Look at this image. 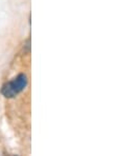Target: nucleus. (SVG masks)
I'll list each match as a JSON object with an SVG mask.
<instances>
[{
	"label": "nucleus",
	"mask_w": 135,
	"mask_h": 156,
	"mask_svg": "<svg viewBox=\"0 0 135 156\" xmlns=\"http://www.w3.org/2000/svg\"><path fill=\"white\" fill-rule=\"evenodd\" d=\"M27 84V78L24 74L18 75L13 81L8 82V83L4 84L2 88V94L5 96L6 98H12L15 97L18 93L24 90V88Z\"/></svg>",
	"instance_id": "f257e3e1"
}]
</instances>
